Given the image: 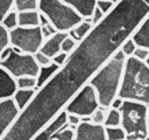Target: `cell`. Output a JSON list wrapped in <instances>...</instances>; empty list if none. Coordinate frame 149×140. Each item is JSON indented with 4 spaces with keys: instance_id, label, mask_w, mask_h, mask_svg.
Listing matches in <instances>:
<instances>
[{
    "instance_id": "obj_4",
    "label": "cell",
    "mask_w": 149,
    "mask_h": 140,
    "mask_svg": "<svg viewBox=\"0 0 149 140\" xmlns=\"http://www.w3.org/2000/svg\"><path fill=\"white\" fill-rule=\"evenodd\" d=\"M38 12L47 16L57 32L68 33L74 28L83 18L62 0H38Z\"/></svg>"
},
{
    "instance_id": "obj_28",
    "label": "cell",
    "mask_w": 149,
    "mask_h": 140,
    "mask_svg": "<svg viewBox=\"0 0 149 140\" xmlns=\"http://www.w3.org/2000/svg\"><path fill=\"white\" fill-rule=\"evenodd\" d=\"M116 4L113 0H97V7L106 15L108 14L115 6Z\"/></svg>"
},
{
    "instance_id": "obj_25",
    "label": "cell",
    "mask_w": 149,
    "mask_h": 140,
    "mask_svg": "<svg viewBox=\"0 0 149 140\" xmlns=\"http://www.w3.org/2000/svg\"><path fill=\"white\" fill-rule=\"evenodd\" d=\"M78 42L76 40H73L72 37H70L69 35H66V37L63 40L62 46H61V51H64L66 54H70L74 50V48L77 47Z\"/></svg>"
},
{
    "instance_id": "obj_38",
    "label": "cell",
    "mask_w": 149,
    "mask_h": 140,
    "mask_svg": "<svg viewBox=\"0 0 149 140\" xmlns=\"http://www.w3.org/2000/svg\"><path fill=\"white\" fill-rule=\"evenodd\" d=\"M122 104H123V99H122V98H120V97H116V98H114V99H113V102H112V104H111L109 108L120 110V108H121V106H122Z\"/></svg>"
},
{
    "instance_id": "obj_15",
    "label": "cell",
    "mask_w": 149,
    "mask_h": 140,
    "mask_svg": "<svg viewBox=\"0 0 149 140\" xmlns=\"http://www.w3.org/2000/svg\"><path fill=\"white\" fill-rule=\"evenodd\" d=\"M93 24L91 22V18H85L81 20V22H79L74 28H72L68 35L70 37H72L73 40H76L77 42H80L83 38H85L90 33L91 30L93 29Z\"/></svg>"
},
{
    "instance_id": "obj_20",
    "label": "cell",
    "mask_w": 149,
    "mask_h": 140,
    "mask_svg": "<svg viewBox=\"0 0 149 140\" xmlns=\"http://www.w3.org/2000/svg\"><path fill=\"white\" fill-rule=\"evenodd\" d=\"M14 9L20 12H28V10H38V0H15Z\"/></svg>"
},
{
    "instance_id": "obj_39",
    "label": "cell",
    "mask_w": 149,
    "mask_h": 140,
    "mask_svg": "<svg viewBox=\"0 0 149 140\" xmlns=\"http://www.w3.org/2000/svg\"><path fill=\"white\" fill-rule=\"evenodd\" d=\"M112 58H114V60H116V61H122V62H125L126 60H127V57L125 56V54L119 49L118 51H115V54L113 55V57Z\"/></svg>"
},
{
    "instance_id": "obj_7",
    "label": "cell",
    "mask_w": 149,
    "mask_h": 140,
    "mask_svg": "<svg viewBox=\"0 0 149 140\" xmlns=\"http://www.w3.org/2000/svg\"><path fill=\"white\" fill-rule=\"evenodd\" d=\"M0 66L7 70L15 79L24 76L37 77L40 70V66L34 58V55L19 52L15 49L12 50L9 57L6 61L0 62Z\"/></svg>"
},
{
    "instance_id": "obj_8",
    "label": "cell",
    "mask_w": 149,
    "mask_h": 140,
    "mask_svg": "<svg viewBox=\"0 0 149 140\" xmlns=\"http://www.w3.org/2000/svg\"><path fill=\"white\" fill-rule=\"evenodd\" d=\"M19 113L20 110L17 108L13 98L0 100V138L7 132Z\"/></svg>"
},
{
    "instance_id": "obj_31",
    "label": "cell",
    "mask_w": 149,
    "mask_h": 140,
    "mask_svg": "<svg viewBox=\"0 0 149 140\" xmlns=\"http://www.w3.org/2000/svg\"><path fill=\"white\" fill-rule=\"evenodd\" d=\"M56 140H74V131L70 130L68 126L58 132Z\"/></svg>"
},
{
    "instance_id": "obj_6",
    "label": "cell",
    "mask_w": 149,
    "mask_h": 140,
    "mask_svg": "<svg viewBox=\"0 0 149 140\" xmlns=\"http://www.w3.org/2000/svg\"><path fill=\"white\" fill-rule=\"evenodd\" d=\"M100 107L98 96L93 86H91L88 83L84 85L74 96L73 98L65 106V111L71 114H76L80 118L90 117L93 114V112Z\"/></svg>"
},
{
    "instance_id": "obj_21",
    "label": "cell",
    "mask_w": 149,
    "mask_h": 140,
    "mask_svg": "<svg viewBox=\"0 0 149 140\" xmlns=\"http://www.w3.org/2000/svg\"><path fill=\"white\" fill-rule=\"evenodd\" d=\"M17 89L22 90H37V79L36 77H30V76H24L15 79Z\"/></svg>"
},
{
    "instance_id": "obj_14",
    "label": "cell",
    "mask_w": 149,
    "mask_h": 140,
    "mask_svg": "<svg viewBox=\"0 0 149 140\" xmlns=\"http://www.w3.org/2000/svg\"><path fill=\"white\" fill-rule=\"evenodd\" d=\"M130 38L135 42L137 47L149 50V15L141 22V24L136 28Z\"/></svg>"
},
{
    "instance_id": "obj_32",
    "label": "cell",
    "mask_w": 149,
    "mask_h": 140,
    "mask_svg": "<svg viewBox=\"0 0 149 140\" xmlns=\"http://www.w3.org/2000/svg\"><path fill=\"white\" fill-rule=\"evenodd\" d=\"M66 113H68V112H66ZM80 123H81L80 117H78V116H76V114L68 113V127H69L70 130H72V131L76 132V128H77V126H78Z\"/></svg>"
},
{
    "instance_id": "obj_24",
    "label": "cell",
    "mask_w": 149,
    "mask_h": 140,
    "mask_svg": "<svg viewBox=\"0 0 149 140\" xmlns=\"http://www.w3.org/2000/svg\"><path fill=\"white\" fill-rule=\"evenodd\" d=\"M136 48H137V46H136L135 42L129 37L128 40H126V41L122 43V46L120 47V50H121V51L125 54V56L128 58V57H132V56L134 55Z\"/></svg>"
},
{
    "instance_id": "obj_16",
    "label": "cell",
    "mask_w": 149,
    "mask_h": 140,
    "mask_svg": "<svg viewBox=\"0 0 149 140\" xmlns=\"http://www.w3.org/2000/svg\"><path fill=\"white\" fill-rule=\"evenodd\" d=\"M17 23L19 27H40V12L38 10H28L17 13Z\"/></svg>"
},
{
    "instance_id": "obj_34",
    "label": "cell",
    "mask_w": 149,
    "mask_h": 140,
    "mask_svg": "<svg viewBox=\"0 0 149 140\" xmlns=\"http://www.w3.org/2000/svg\"><path fill=\"white\" fill-rule=\"evenodd\" d=\"M104 18H105V14L95 6V8H94V10H93V13H92V15H91V22H92V24H93V26L98 24L99 22L102 21Z\"/></svg>"
},
{
    "instance_id": "obj_11",
    "label": "cell",
    "mask_w": 149,
    "mask_h": 140,
    "mask_svg": "<svg viewBox=\"0 0 149 140\" xmlns=\"http://www.w3.org/2000/svg\"><path fill=\"white\" fill-rule=\"evenodd\" d=\"M17 90L15 78L2 66H0V100L12 98Z\"/></svg>"
},
{
    "instance_id": "obj_33",
    "label": "cell",
    "mask_w": 149,
    "mask_h": 140,
    "mask_svg": "<svg viewBox=\"0 0 149 140\" xmlns=\"http://www.w3.org/2000/svg\"><path fill=\"white\" fill-rule=\"evenodd\" d=\"M40 28H41V33H42V36H43L44 40L51 37L52 35H55V34L57 33L56 28H55L51 23H48V24H45V26H43V27H40Z\"/></svg>"
},
{
    "instance_id": "obj_30",
    "label": "cell",
    "mask_w": 149,
    "mask_h": 140,
    "mask_svg": "<svg viewBox=\"0 0 149 140\" xmlns=\"http://www.w3.org/2000/svg\"><path fill=\"white\" fill-rule=\"evenodd\" d=\"M34 58H35V61H36V63H37V65H38L40 68H41V66H47V65H49V64L52 63L51 58L48 57L47 55H44V54L41 52V51L35 52V54H34Z\"/></svg>"
},
{
    "instance_id": "obj_18",
    "label": "cell",
    "mask_w": 149,
    "mask_h": 140,
    "mask_svg": "<svg viewBox=\"0 0 149 140\" xmlns=\"http://www.w3.org/2000/svg\"><path fill=\"white\" fill-rule=\"evenodd\" d=\"M58 69H59V66L57 64H55V63H51V64H49L47 66H41L40 70H38L37 77H36V79H37V89H40L48 80H50Z\"/></svg>"
},
{
    "instance_id": "obj_41",
    "label": "cell",
    "mask_w": 149,
    "mask_h": 140,
    "mask_svg": "<svg viewBox=\"0 0 149 140\" xmlns=\"http://www.w3.org/2000/svg\"><path fill=\"white\" fill-rule=\"evenodd\" d=\"M141 1H142L146 6H148V7H149V0H141Z\"/></svg>"
},
{
    "instance_id": "obj_36",
    "label": "cell",
    "mask_w": 149,
    "mask_h": 140,
    "mask_svg": "<svg viewBox=\"0 0 149 140\" xmlns=\"http://www.w3.org/2000/svg\"><path fill=\"white\" fill-rule=\"evenodd\" d=\"M148 55H149V50H148V49H144V48H140V47H137V48H136V50H135V52H134V55H133V57H135V58H136V60H139V61L146 62V60H147Z\"/></svg>"
},
{
    "instance_id": "obj_5",
    "label": "cell",
    "mask_w": 149,
    "mask_h": 140,
    "mask_svg": "<svg viewBox=\"0 0 149 140\" xmlns=\"http://www.w3.org/2000/svg\"><path fill=\"white\" fill-rule=\"evenodd\" d=\"M43 36L40 27H16L9 32V43L19 52L34 55L40 51L43 44Z\"/></svg>"
},
{
    "instance_id": "obj_19",
    "label": "cell",
    "mask_w": 149,
    "mask_h": 140,
    "mask_svg": "<svg viewBox=\"0 0 149 140\" xmlns=\"http://www.w3.org/2000/svg\"><path fill=\"white\" fill-rule=\"evenodd\" d=\"M105 127H118L121 126V113L120 110L108 108L106 112V118L104 123Z\"/></svg>"
},
{
    "instance_id": "obj_13",
    "label": "cell",
    "mask_w": 149,
    "mask_h": 140,
    "mask_svg": "<svg viewBox=\"0 0 149 140\" xmlns=\"http://www.w3.org/2000/svg\"><path fill=\"white\" fill-rule=\"evenodd\" d=\"M70 7H72L83 19L91 18L97 0H62Z\"/></svg>"
},
{
    "instance_id": "obj_22",
    "label": "cell",
    "mask_w": 149,
    "mask_h": 140,
    "mask_svg": "<svg viewBox=\"0 0 149 140\" xmlns=\"http://www.w3.org/2000/svg\"><path fill=\"white\" fill-rule=\"evenodd\" d=\"M1 24H2L8 32L15 29V28L19 26V23H17V12H16L15 9H12L10 12H8V13L5 15V18L2 19Z\"/></svg>"
},
{
    "instance_id": "obj_35",
    "label": "cell",
    "mask_w": 149,
    "mask_h": 140,
    "mask_svg": "<svg viewBox=\"0 0 149 140\" xmlns=\"http://www.w3.org/2000/svg\"><path fill=\"white\" fill-rule=\"evenodd\" d=\"M68 57H69V54H66V52H64V51H59L58 54H56V55L51 58V61H52V63L57 64L58 66H62V65L65 63V61L68 60Z\"/></svg>"
},
{
    "instance_id": "obj_1",
    "label": "cell",
    "mask_w": 149,
    "mask_h": 140,
    "mask_svg": "<svg viewBox=\"0 0 149 140\" xmlns=\"http://www.w3.org/2000/svg\"><path fill=\"white\" fill-rule=\"evenodd\" d=\"M118 97L149 105V65L135 57L125 62L121 86Z\"/></svg>"
},
{
    "instance_id": "obj_17",
    "label": "cell",
    "mask_w": 149,
    "mask_h": 140,
    "mask_svg": "<svg viewBox=\"0 0 149 140\" xmlns=\"http://www.w3.org/2000/svg\"><path fill=\"white\" fill-rule=\"evenodd\" d=\"M36 91L37 90H22V89H17L15 91V93L12 98L20 111H22L30 103V100L34 98Z\"/></svg>"
},
{
    "instance_id": "obj_12",
    "label": "cell",
    "mask_w": 149,
    "mask_h": 140,
    "mask_svg": "<svg viewBox=\"0 0 149 140\" xmlns=\"http://www.w3.org/2000/svg\"><path fill=\"white\" fill-rule=\"evenodd\" d=\"M66 35H68V33L57 32L55 35H52L51 37H49V38L43 41V44H42L40 51L43 52L44 55H47L48 57L52 58L56 54H58L61 51L62 42L66 37Z\"/></svg>"
},
{
    "instance_id": "obj_9",
    "label": "cell",
    "mask_w": 149,
    "mask_h": 140,
    "mask_svg": "<svg viewBox=\"0 0 149 140\" xmlns=\"http://www.w3.org/2000/svg\"><path fill=\"white\" fill-rule=\"evenodd\" d=\"M68 126V113L65 110L59 112L33 140H56L59 131Z\"/></svg>"
},
{
    "instance_id": "obj_23",
    "label": "cell",
    "mask_w": 149,
    "mask_h": 140,
    "mask_svg": "<svg viewBox=\"0 0 149 140\" xmlns=\"http://www.w3.org/2000/svg\"><path fill=\"white\" fill-rule=\"evenodd\" d=\"M106 140H126V133L121 126L118 127H105Z\"/></svg>"
},
{
    "instance_id": "obj_42",
    "label": "cell",
    "mask_w": 149,
    "mask_h": 140,
    "mask_svg": "<svg viewBox=\"0 0 149 140\" xmlns=\"http://www.w3.org/2000/svg\"><path fill=\"white\" fill-rule=\"evenodd\" d=\"M148 131H149V105H148Z\"/></svg>"
},
{
    "instance_id": "obj_37",
    "label": "cell",
    "mask_w": 149,
    "mask_h": 140,
    "mask_svg": "<svg viewBox=\"0 0 149 140\" xmlns=\"http://www.w3.org/2000/svg\"><path fill=\"white\" fill-rule=\"evenodd\" d=\"M12 50H13L12 46H8V47H6V48H5V49L1 51V54H0V62H2V61H6V60L9 57V55H10Z\"/></svg>"
},
{
    "instance_id": "obj_10",
    "label": "cell",
    "mask_w": 149,
    "mask_h": 140,
    "mask_svg": "<svg viewBox=\"0 0 149 140\" xmlns=\"http://www.w3.org/2000/svg\"><path fill=\"white\" fill-rule=\"evenodd\" d=\"M74 140H106L105 126L91 121L80 123L76 128Z\"/></svg>"
},
{
    "instance_id": "obj_2",
    "label": "cell",
    "mask_w": 149,
    "mask_h": 140,
    "mask_svg": "<svg viewBox=\"0 0 149 140\" xmlns=\"http://www.w3.org/2000/svg\"><path fill=\"white\" fill-rule=\"evenodd\" d=\"M125 62L111 58L88 82V84L93 86L97 92L100 107L105 110L109 108L113 99L119 94Z\"/></svg>"
},
{
    "instance_id": "obj_43",
    "label": "cell",
    "mask_w": 149,
    "mask_h": 140,
    "mask_svg": "<svg viewBox=\"0 0 149 140\" xmlns=\"http://www.w3.org/2000/svg\"><path fill=\"white\" fill-rule=\"evenodd\" d=\"M144 63L149 65V55H148V57H147V60H146V62H144Z\"/></svg>"
},
{
    "instance_id": "obj_40",
    "label": "cell",
    "mask_w": 149,
    "mask_h": 140,
    "mask_svg": "<svg viewBox=\"0 0 149 140\" xmlns=\"http://www.w3.org/2000/svg\"><path fill=\"white\" fill-rule=\"evenodd\" d=\"M48 23H49V20L47 19V16L43 15L42 13H40V27H43V26H45Z\"/></svg>"
},
{
    "instance_id": "obj_26",
    "label": "cell",
    "mask_w": 149,
    "mask_h": 140,
    "mask_svg": "<svg viewBox=\"0 0 149 140\" xmlns=\"http://www.w3.org/2000/svg\"><path fill=\"white\" fill-rule=\"evenodd\" d=\"M106 112H107V110H105L102 107L97 108L93 112V114L91 116V123H93L95 125H104L105 118H106Z\"/></svg>"
},
{
    "instance_id": "obj_27",
    "label": "cell",
    "mask_w": 149,
    "mask_h": 140,
    "mask_svg": "<svg viewBox=\"0 0 149 140\" xmlns=\"http://www.w3.org/2000/svg\"><path fill=\"white\" fill-rule=\"evenodd\" d=\"M8 46H10V43H9V32L0 23V54Z\"/></svg>"
},
{
    "instance_id": "obj_3",
    "label": "cell",
    "mask_w": 149,
    "mask_h": 140,
    "mask_svg": "<svg viewBox=\"0 0 149 140\" xmlns=\"http://www.w3.org/2000/svg\"><path fill=\"white\" fill-rule=\"evenodd\" d=\"M121 127L126 133V140H147L148 131V105L123 100L120 108Z\"/></svg>"
},
{
    "instance_id": "obj_29",
    "label": "cell",
    "mask_w": 149,
    "mask_h": 140,
    "mask_svg": "<svg viewBox=\"0 0 149 140\" xmlns=\"http://www.w3.org/2000/svg\"><path fill=\"white\" fill-rule=\"evenodd\" d=\"M15 0H0V23L5 15L12 10V7H14Z\"/></svg>"
}]
</instances>
